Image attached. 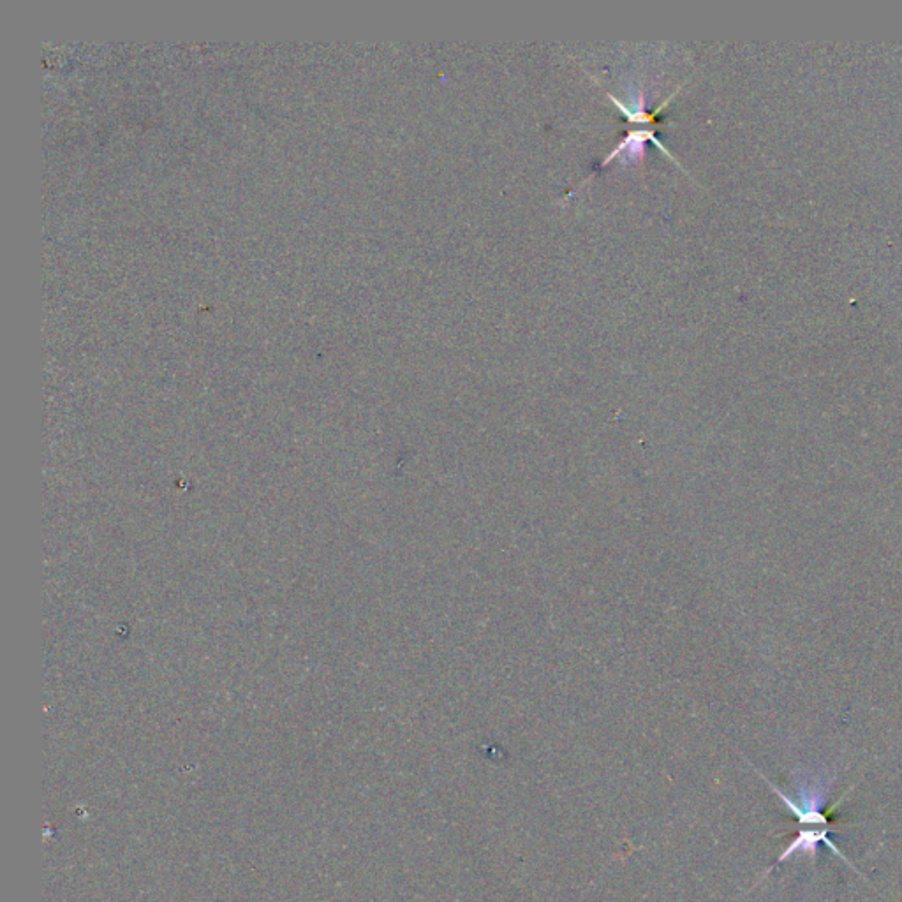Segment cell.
Segmentation results:
<instances>
[{
  "label": "cell",
  "instance_id": "obj_1",
  "mask_svg": "<svg viewBox=\"0 0 902 902\" xmlns=\"http://www.w3.org/2000/svg\"><path fill=\"white\" fill-rule=\"evenodd\" d=\"M830 834H832V829L799 830V836L795 837L792 843L788 844V848L779 855L776 864L770 867L769 871L765 873V876H769L772 869H776V866H781L783 862H786V860L793 857V855H797V853H804V855H809L811 858L816 857V850H818V844L820 843L825 844L834 855H837V857L843 860L844 864H848L851 869H855L858 873L857 867L851 864L850 858L846 857L843 851L839 850V846L830 839ZM765 876H763V878H765Z\"/></svg>",
  "mask_w": 902,
  "mask_h": 902
}]
</instances>
